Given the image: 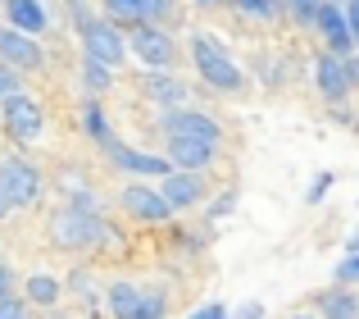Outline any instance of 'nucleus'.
Masks as SVG:
<instances>
[{
    "mask_svg": "<svg viewBox=\"0 0 359 319\" xmlns=\"http://www.w3.org/2000/svg\"><path fill=\"white\" fill-rule=\"evenodd\" d=\"M346 18H351V32H355V46H359V0H346Z\"/></svg>",
    "mask_w": 359,
    "mask_h": 319,
    "instance_id": "nucleus-33",
    "label": "nucleus"
},
{
    "mask_svg": "<svg viewBox=\"0 0 359 319\" xmlns=\"http://www.w3.org/2000/svg\"><path fill=\"white\" fill-rule=\"evenodd\" d=\"M228 5H232V9H241L245 18H259V23H273V18L282 14V9H278L282 0H228Z\"/></svg>",
    "mask_w": 359,
    "mask_h": 319,
    "instance_id": "nucleus-22",
    "label": "nucleus"
},
{
    "mask_svg": "<svg viewBox=\"0 0 359 319\" xmlns=\"http://www.w3.org/2000/svg\"><path fill=\"white\" fill-rule=\"evenodd\" d=\"M0 319H27V306L18 301V297H5V301H0Z\"/></svg>",
    "mask_w": 359,
    "mask_h": 319,
    "instance_id": "nucleus-31",
    "label": "nucleus"
},
{
    "mask_svg": "<svg viewBox=\"0 0 359 319\" xmlns=\"http://www.w3.org/2000/svg\"><path fill=\"white\" fill-rule=\"evenodd\" d=\"M105 14H109V23L141 27V23H146V14H150V0H105Z\"/></svg>",
    "mask_w": 359,
    "mask_h": 319,
    "instance_id": "nucleus-19",
    "label": "nucleus"
},
{
    "mask_svg": "<svg viewBox=\"0 0 359 319\" xmlns=\"http://www.w3.org/2000/svg\"><path fill=\"white\" fill-rule=\"evenodd\" d=\"M346 73H351V87H359V55H351V60H346Z\"/></svg>",
    "mask_w": 359,
    "mask_h": 319,
    "instance_id": "nucleus-36",
    "label": "nucleus"
},
{
    "mask_svg": "<svg viewBox=\"0 0 359 319\" xmlns=\"http://www.w3.org/2000/svg\"><path fill=\"white\" fill-rule=\"evenodd\" d=\"M69 18L78 23V32H87L91 23H100V18L91 14V5H87V0H69Z\"/></svg>",
    "mask_w": 359,
    "mask_h": 319,
    "instance_id": "nucleus-29",
    "label": "nucleus"
},
{
    "mask_svg": "<svg viewBox=\"0 0 359 319\" xmlns=\"http://www.w3.org/2000/svg\"><path fill=\"white\" fill-rule=\"evenodd\" d=\"M0 5H5V0H0Z\"/></svg>",
    "mask_w": 359,
    "mask_h": 319,
    "instance_id": "nucleus-40",
    "label": "nucleus"
},
{
    "mask_svg": "<svg viewBox=\"0 0 359 319\" xmlns=\"http://www.w3.org/2000/svg\"><path fill=\"white\" fill-rule=\"evenodd\" d=\"M314 78H318V91H323L332 105H341V100L351 96V73H346V60H341V55H318Z\"/></svg>",
    "mask_w": 359,
    "mask_h": 319,
    "instance_id": "nucleus-12",
    "label": "nucleus"
},
{
    "mask_svg": "<svg viewBox=\"0 0 359 319\" xmlns=\"http://www.w3.org/2000/svg\"><path fill=\"white\" fill-rule=\"evenodd\" d=\"M232 319H264V306H259V301H245V306H241V311L232 315Z\"/></svg>",
    "mask_w": 359,
    "mask_h": 319,
    "instance_id": "nucleus-34",
    "label": "nucleus"
},
{
    "mask_svg": "<svg viewBox=\"0 0 359 319\" xmlns=\"http://www.w3.org/2000/svg\"><path fill=\"white\" fill-rule=\"evenodd\" d=\"M150 27H177L182 23V0H150V14H146Z\"/></svg>",
    "mask_w": 359,
    "mask_h": 319,
    "instance_id": "nucleus-20",
    "label": "nucleus"
},
{
    "mask_svg": "<svg viewBox=\"0 0 359 319\" xmlns=\"http://www.w3.org/2000/svg\"><path fill=\"white\" fill-rule=\"evenodd\" d=\"M0 60L14 64L18 73H32V69H41V64H46V55H41V46H36L27 32H18V27L0 23Z\"/></svg>",
    "mask_w": 359,
    "mask_h": 319,
    "instance_id": "nucleus-10",
    "label": "nucleus"
},
{
    "mask_svg": "<svg viewBox=\"0 0 359 319\" xmlns=\"http://www.w3.org/2000/svg\"><path fill=\"white\" fill-rule=\"evenodd\" d=\"M164 311H168V297L159 287H150L146 301H141V319H164Z\"/></svg>",
    "mask_w": 359,
    "mask_h": 319,
    "instance_id": "nucleus-27",
    "label": "nucleus"
},
{
    "mask_svg": "<svg viewBox=\"0 0 359 319\" xmlns=\"http://www.w3.org/2000/svg\"><path fill=\"white\" fill-rule=\"evenodd\" d=\"M82 51H87V60H100V64H109V69H118L123 55H128V37L118 32V23L100 18V23H91L87 32H82Z\"/></svg>",
    "mask_w": 359,
    "mask_h": 319,
    "instance_id": "nucleus-5",
    "label": "nucleus"
},
{
    "mask_svg": "<svg viewBox=\"0 0 359 319\" xmlns=\"http://www.w3.org/2000/svg\"><path fill=\"white\" fill-rule=\"evenodd\" d=\"M0 119H5V133L14 137V142H32V137H41L46 128V115L41 105H36L32 96H14L0 105Z\"/></svg>",
    "mask_w": 359,
    "mask_h": 319,
    "instance_id": "nucleus-6",
    "label": "nucleus"
},
{
    "mask_svg": "<svg viewBox=\"0 0 359 319\" xmlns=\"http://www.w3.org/2000/svg\"><path fill=\"white\" fill-rule=\"evenodd\" d=\"M128 51L137 55L141 64H150V69H168V64L177 60L173 37H168L164 27H150V23H141V27H132V32H128Z\"/></svg>",
    "mask_w": 359,
    "mask_h": 319,
    "instance_id": "nucleus-3",
    "label": "nucleus"
},
{
    "mask_svg": "<svg viewBox=\"0 0 359 319\" xmlns=\"http://www.w3.org/2000/svg\"><path fill=\"white\" fill-rule=\"evenodd\" d=\"M82 82H87V91H105L114 82V69L100 60H82Z\"/></svg>",
    "mask_w": 359,
    "mask_h": 319,
    "instance_id": "nucleus-24",
    "label": "nucleus"
},
{
    "mask_svg": "<svg viewBox=\"0 0 359 319\" xmlns=\"http://www.w3.org/2000/svg\"><path fill=\"white\" fill-rule=\"evenodd\" d=\"M287 5V14L296 18L300 27H318V9H323V0H282Z\"/></svg>",
    "mask_w": 359,
    "mask_h": 319,
    "instance_id": "nucleus-25",
    "label": "nucleus"
},
{
    "mask_svg": "<svg viewBox=\"0 0 359 319\" xmlns=\"http://www.w3.org/2000/svg\"><path fill=\"white\" fill-rule=\"evenodd\" d=\"M9 210H14V201H9V196H5V192H0V219H5V214H9Z\"/></svg>",
    "mask_w": 359,
    "mask_h": 319,
    "instance_id": "nucleus-37",
    "label": "nucleus"
},
{
    "mask_svg": "<svg viewBox=\"0 0 359 319\" xmlns=\"http://www.w3.org/2000/svg\"><path fill=\"white\" fill-rule=\"evenodd\" d=\"M105 155H109V164L128 169V174H141V178H168V174H173V160L150 155V151H132L128 142H118V137L105 146Z\"/></svg>",
    "mask_w": 359,
    "mask_h": 319,
    "instance_id": "nucleus-7",
    "label": "nucleus"
},
{
    "mask_svg": "<svg viewBox=\"0 0 359 319\" xmlns=\"http://www.w3.org/2000/svg\"><path fill=\"white\" fill-rule=\"evenodd\" d=\"M196 5H201V9H214V5H223V0H196Z\"/></svg>",
    "mask_w": 359,
    "mask_h": 319,
    "instance_id": "nucleus-38",
    "label": "nucleus"
},
{
    "mask_svg": "<svg viewBox=\"0 0 359 319\" xmlns=\"http://www.w3.org/2000/svg\"><path fill=\"white\" fill-rule=\"evenodd\" d=\"M159 124H164V133L168 137H196V142H214L219 146V124H214L210 115H201V110H164V119H159Z\"/></svg>",
    "mask_w": 359,
    "mask_h": 319,
    "instance_id": "nucleus-9",
    "label": "nucleus"
},
{
    "mask_svg": "<svg viewBox=\"0 0 359 319\" xmlns=\"http://www.w3.org/2000/svg\"><path fill=\"white\" fill-rule=\"evenodd\" d=\"M296 319H314V315H296Z\"/></svg>",
    "mask_w": 359,
    "mask_h": 319,
    "instance_id": "nucleus-39",
    "label": "nucleus"
},
{
    "mask_svg": "<svg viewBox=\"0 0 359 319\" xmlns=\"http://www.w3.org/2000/svg\"><path fill=\"white\" fill-rule=\"evenodd\" d=\"M214 142H196V137H168V160L177 164V174H196V169L214 164Z\"/></svg>",
    "mask_w": 359,
    "mask_h": 319,
    "instance_id": "nucleus-13",
    "label": "nucleus"
},
{
    "mask_svg": "<svg viewBox=\"0 0 359 319\" xmlns=\"http://www.w3.org/2000/svg\"><path fill=\"white\" fill-rule=\"evenodd\" d=\"M14 96H23V78H18L14 64L0 60V105H5V100H14Z\"/></svg>",
    "mask_w": 359,
    "mask_h": 319,
    "instance_id": "nucleus-26",
    "label": "nucleus"
},
{
    "mask_svg": "<svg viewBox=\"0 0 359 319\" xmlns=\"http://www.w3.org/2000/svg\"><path fill=\"white\" fill-rule=\"evenodd\" d=\"M0 192L14 205H32L41 196V174L23 155H9V160H0Z\"/></svg>",
    "mask_w": 359,
    "mask_h": 319,
    "instance_id": "nucleus-4",
    "label": "nucleus"
},
{
    "mask_svg": "<svg viewBox=\"0 0 359 319\" xmlns=\"http://www.w3.org/2000/svg\"><path fill=\"white\" fill-rule=\"evenodd\" d=\"M318 315L323 319H359V297L351 287H332V292H318L314 297Z\"/></svg>",
    "mask_w": 359,
    "mask_h": 319,
    "instance_id": "nucleus-16",
    "label": "nucleus"
},
{
    "mask_svg": "<svg viewBox=\"0 0 359 319\" xmlns=\"http://www.w3.org/2000/svg\"><path fill=\"white\" fill-rule=\"evenodd\" d=\"M332 278H337V283H341V287H351V283H359V256H346V260H337Z\"/></svg>",
    "mask_w": 359,
    "mask_h": 319,
    "instance_id": "nucleus-28",
    "label": "nucleus"
},
{
    "mask_svg": "<svg viewBox=\"0 0 359 319\" xmlns=\"http://www.w3.org/2000/svg\"><path fill=\"white\" fill-rule=\"evenodd\" d=\"M109 311H114V319H141V301H146V287H132V283H114L105 292Z\"/></svg>",
    "mask_w": 359,
    "mask_h": 319,
    "instance_id": "nucleus-17",
    "label": "nucleus"
},
{
    "mask_svg": "<svg viewBox=\"0 0 359 319\" xmlns=\"http://www.w3.org/2000/svg\"><path fill=\"white\" fill-rule=\"evenodd\" d=\"M123 210L137 223H168L173 219V205L164 201L159 187H123Z\"/></svg>",
    "mask_w": 359,
    "mask_h": 319,
    "instance_id": "nucleus-8",
    "label": "nucleus"
},
{
    "mask_svg": "<svg viewBox=\"0 0 359 319\" xmlns=\"http://www.w3.org/2000/svg\"><path fill=\"white\" fill-rule=\"evenodd\" d=\"M327 187H332V174H314V183H309V192H305V201L309 205H318L327 196Z\"/></svg>",
    "mask_w": 359,
    "mask_h": 319,
    "instance_id": "nucleus-30",
    "label": "nucleus"
},
{
    "mask_svg": "<svg viewBox=\"0 0 359 319\" xmlns=\"http://www.w3.org/2000/svg\"><path fill=\"white\" fill-rule=\"evenodd\" d=\"M9 278H14V274H9V265H5V260H0V301H5V297H9Z\"/></svg>",
    "mask_w": 359,
    "mask_h": 319,
    "instance_id": "nucleus-35",
    "label": "nucleus"
},
{
    "mask_svg": "<svg viewBox=\"0 0 359 319\" xmlns=\"http://www.w3.org/2000/svg\"><path fill=\"white\" fill-rule=\"evenodd\" d=\"M191 319H232V315H228V306H223V301H210V306H201Z\"/></svg>",
    "mask_w": 359,
    "mask_h": 319,
    "instance_id": "nucleus-32",
    "label": "nucleus"
},
{
    "mask_svg": "<svg viewBox=\"0 0 359 319\" xmlns=\"http://www.w3.org/2000/svg\"><path fill=\"white\" fill-rule=\"evenodd\" d=\"M82 124H87V133L96 137L100 146H109V142H114V133H109V124H105V110H100L96 100H87V110H82Z\"/></svg>",
    "mask_w": 359,
    "mask_h": 319,
    "instance_id": "nucleus-23",
    "label": "nucleus"
},
{
    "mask_svg": "<svg viewBox=\"0 0 359 319\" xmlns=\"http://www.w3.org/2000/svg\"><path fill=\"white\" fill-rule=\"evenodd\" d=\"M318 32L327 37V55L351 60L355 32H351V18H346V5H323V9H318Z\"/></svg>",
    "mask_w": 359,
    "mask_h": 319,
    "instance_id": "nucleus-11",
    "label": "nucleus"
},
{
    "mask_svg": "<svg viewBox=\"0 0 359 319\" xmlns=\"http://www.w3.org/2000/svg\"><path fill=\"white\" fill-rule=\"evenodd\" d=\"M146 96L159 100V105H168V110H182L187 87L177 78H168V73H150V78H146Z\"/></svg>",
    "mask_w": 359,
    "mask_h": 319,
    "instance_id": "nucleus-18",
    "label": "nucleus"
},
{
    "mask_svg": "<svg viewBox=\"0 0 359 319\" xmlns=\"http://www.w3.org/2000/svg\"><path fill=\"white\" fill-rule=\"evenodd\" d=\"M50 237L60 242V247H69V251H87V247H96V242L105 237V219L96 214L91 192H73L69 196V205H64V210L55 214V223H50Z\"/></svg>",
    "mask_w": 359,
    "mask_h": 319,
    "instance_id": "nucleus-1",
    "label": "nucleus"
},
{
    "mask_svg": "<svg viewBox=\"0 0 359 319\" xmlns=\"http://www.w3.org/2000/svg\"><path fill=\"white\" fill-rule=\"evenodd\" d=\"M191 60L196 69H201V78L210 82L214 91H228V96H237V91H245V73L232 64V55L219 46V37L210 32H196L191 37Z\"/></svg>",
    "mask_w": 359,
    "mask_h": 319,
    "instance_id": "nucleus-2",
    "label": "nucleus"
},
{
    "mask_svg": "<svg viewBox=\"0 0 359 319\" xmlns=\"http://www.w3.org/2000/svg\"><path fill=\"white\" fill-rule=\"evenodd\" d=\"M5 18H9V27H18V32H27V37L46 32V9L36 5V0H5Z\"/></svg>",
    "mask_w": 359,
    "mask_h": 319,
    "instance_id": "nucleus-15",
    "label": "nucleus"
},
{
    "mask_svg": "<svg viewBox=\"0 0 359 319\" xmlns=\"http://www.w3.org/2000/svg\"><path fill=\"white\" fill-rule=\"evenodd\" d=\"M27 297H32V306H55L60 301V283L50 274H32L27 278Z\"/></svg>",
    "mask_w": 359,
    "mask_h": 319,
    "instance_id": "nucleus-21",
    "label": "nucleus"
},
{
    "mask_svg": "<svg viewBox=\"0 0 359 319\" xmlns=\"http://www.w3.org/2000/svg\"><path fill=\"white\" fill-rule=\"evenodd\" d=\"M159 192H164V201L173 205V210H191V205L205 201V183L196 174H168L164 183H159Z\"/></svg>",
    "mask_w": 359,
    "mask_h": 319,
    "instance_id": "nucleus-14",
    "label": "nucleus"
}]
</instances>
